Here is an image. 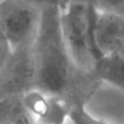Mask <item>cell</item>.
Masks as SVG:
<instances>
[{
	"label": "cell",
	"mask_w": 124,
	"mask_h": 124,
	"mask_svg": "<svg viewBox=\"0 0 124 124\" xmlns=\"http://www.w3.org/2000/svg\"><path fill=\"white\" fill-rule=\"evenodd\" d=\"M60 6L53 5L42 11L39 30L32 46L35 65L34 87L47 94L75 100L81 94L85 79L92 77L78 72L71 61L60 28Z\"/></svg>",
	"instance_id": "6da1fadb"
},
{
	"label": "cell",
	"mask_w": 124,
	"mask_h": 124,
	"mask_svg": "<svg viewBox=\"0 0 124 124\" xmlns=\"http://www.w3.org/2000/svg\"><path fill=\"white\" fill-rule=\"evenodd\" d=\"M59 19L62 38L72 63L78 72L92 77L93 66L99 56L90 31L86 4L68 0L60 7Z\"/></svg>",
	"instance_id": "7a4b0ae2"
},
{
	"label": "cell",
	"mask_w": 124,
	"mask_h": 124,
	"mask_svg": "<svg viewBox=\"0 0 124 124\" xmlns=\"http://www.w3.org/2000/svg\"><path fill=\"white\" fill-rule=\"evenodd\" d=\"M41 16L42 12L24 0L0 1V33L10 51L33 46Z\"/></svg>",
	"instance_id": "3957f363"
},
{
	"label": "cell",
	"mask_w": 124,
	"mask_h": 124,
	"mask_svg": "<svg viewBox=\"0 0 124 124\" xmlns=\"http://www.w3.org/2000/svg\"><path fill=\"white\" fill-rule=\"evenodd\" d=\"M123 39L124 16L109 12H97L93 26V42L99 57L116 53Z\"/></svg>",
	"instance_id": "277c9868"
},
{
	"label": "cell",
	"mask_w": 124,
	"mask_h": 124,
	"mask_svg": "<svg viewBox=\"0 0 124 124\" xmlns=\"http://www.w3.org/2000/svg\"><path fill=\"white\" fill-rule=\"evenodd\" d=\"M92 77L124 91V56L118 53L102 55L94 63Z\"/></svg>",
	"instance_id": "5b68a950"
},
{
	"label": "cell",
	"mask_w": 124,
	"mask_h": 124,
	"mask_svg": "<svg viewBox=\"0 0 124 124\" xmlns=\"http://www.w3.org/2000/svg\"><path fill=\"white\" fill-rule=\"evenodd\" d=\"M69 118L73 124H109L90 114L83 103H77L71 107Z\"/></svg>",
	"instance_id": "8992f818"
},
{
	"label": "cell",
	"mask_w": 124,
	"mask_h": 124,
	"mask_svg": "<svg viewBox=\"0 0 124 124\" xmlns=\"http://www.w3.org/2000/svg\"><path fill=\"white\" fill-rule=\"evenodd\" d=\"M96 12H109L124 16V0H93Z\"/></svg>",
	"instance_id": "52a82bcc"
},
{
	"label": "cell",
	"mask_w": 124,
	"mask_h": 124,
	"mask_svg": "<svg viewBox=\"0 0 124 124\" xmlns=\"http://www.w3.org/2000/svg\"><path fill=\"white\" fill-rule=\"evenodd\" d=\"M26 1L28 4L32 5L33 7H35L36 9L40 10L41 12L50 6L53 5H59L60 7H62L67 1L66 0H24Z\"/></svg>",
	"instance_id": "ba28073f"
},
{
	"label": "cell",
	"mask_w": 124,
	"mask_h": 124,
	"mask_svg": "<svg viewBox=\"0 0 124 124\" xmlns=\"http://www.w3.org/2000/svg\"><path fill=\"white\" fill-rule=\"evenodd\" d=\"M116 53H118V54L124 56V39H123V41H122V43H121V45H120V46H119V48H118V51H117Z\"/></svg>",
	"instance_id": "9c48e42d"
},
{
	"label": "cell",
	"mask_w": 124,
	"mask_h": 124,
	"mask_svg": "<svg viewBox=\"0 0 124 124\" xmlns=\"http://www.w3.org/2000/svg\"><path fill=\"white\" fill-rule=\"evenodd\" d=\"M2 124H20V123H14V122H6V123H2Z\"/></svg>",
	"instance_id": "30bf717a"
},
{
	"label": "cell",
	"mask_w": 124,
	"mask_h": 124,
	"mask_svg": "<svg viewBox=\"0 0 124 124\" xmlns=\"http://www.w3.org/2000/svg\"><path fill=\"white\" fill-rule=\"evenodd\" d=\"M71 1H78V2H84V3L86 4V2H85V0H71Z\"/></svg>",
	"instance_id": "8fae6325"
},
{
	"label": "cell",
	"mask_w": 124,
	"mask_h": 124,
	"mask_svg": "<svg viewBox=\"0 0 124 124\" xmlns=\"http://www.w3.org/2000/svg\"><path fill=\"white\" fill-rule=\"evenodd\" d=\"M2 42H4V41H3V39H2V36H1V33H0V44H1Z\"/></svg>",
	"instance_id": "7c38bea8"
},
{
	"label": "cell",
	"mask_w": 124,
	"mask_h": 124,
	"mask_svg": "<svg viewBox=\"0 0 124 124\" xmlns=\"http://www.w3.org/2000/svg\"><path fill=\"white\" fill-rule=\"evenodd\" d=\"M0 1H1V0H0Z\"/></svg>",
	"instance_id": "4fadbf2b"
}]
</instances>
